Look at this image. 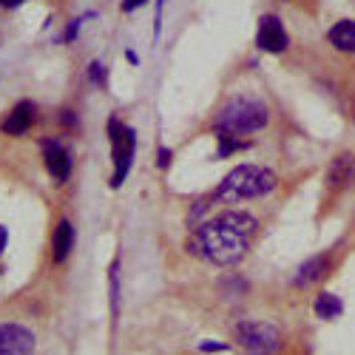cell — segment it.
<instances>
[{"label": "cell", "instance_id": "cell-10", "mask_svg": "<svg viewBox=\"0 0 355 355\" xmlns=\"http://www.w3.org/2000/svg\"><path fill=\"white\" fill-rule=\"evenodd\" d=\"M327 270H330V256L327 253H318V256H313L310 261H304L302 268H299V273H295V284H299V287H310L318 279L327 276Z\"/></svg>", "mask_w": 355, "mask_h": 355}, {"label": "cell", "instance_id": "cell-13", "mask_svg": "<svg viewBox=\"0 0 355 355\" xmlns=\"http://www.w3.org/2000/svg\"><path fill=\"white\" fill-rule=\"evenodd\" d=\"M330 43L338 49V51H355V23L352 20H341L330 28Z\"/></svg>", "mask_w": 355, "mask_h": 355}, {"label": "cell", "instance_id": "cell-24", "mask_svg": "<svg viewBox=\"0 0 355 355\" xmlns=\"http://www.w3.org/2000/svg\"><path fill=\"white\" fill-rule=\"evenodd\" d=\"M125 57H128V63H134V66H137V63H139V57H137V51H131V49H128V51H125Z\"/></svg>", "mask_w": 355, "mask_h": 355}, {"label": "cell", "instance_id": "cell-1", "mask_svg": "<svg viewBox=\"0 0 355 355\" xmlns=\"http://www.w3.org/2000/svg\"><path fill=\"white\" fill-rule=\"evenodd\" d=\"M256 233V216L248 211H227L211 222L199 225L196 239L191 242V253L205 256L208 261L227 268L248 256L250 236Z\"/></svg>", "mask_w": 355, "mask_h": 355}, {"label": "cell", "instance_id": "cell-21", "mask_svg": "<svg viewBox=\"0 0 355 355\" xmlns=\"http://www.w3.org/2000/svg\"><path fill=\"white\" fill-rule=\"evenodd\" d=\"M227 344H202V352H225Z\"/></svg>", "mask_w": 355, "mask_h": 355}, {"label": "cell", "instance_id": "cell-2", "mask_svg": "<svg viewBox=\"0 0 355 355\" xmlns=\"http://www.w3.org/2000/svg\"><path fill=\"white\" fill-rule=\"evenodd\" d=\"M268 105L253 97H233L230 103L222 105V111L216 114V134H227V137H245L253 134L259 128L268 125Z\"/></svg>", "mask_w": 355, "mask_h": 355}, {"label": "cell", "instance_id": "cell-7", "mask_svg": "<svg viewBox=\"0 0 355 355\" xmlns=\"http://www.w3.org/2000/svg\"><path fill=\"white\" fill-rule=\"evenodd\" d=\"M256 43H259V49L273 51V54H279V51L287 49L290 40H287V32H284V26H282V20H279L276 15H264V17L259 20Z\"/></svg>", "mask_w": 355, "mask_h": 355}, {"label": "cell", "instance_id": "cell-16", "mask_svg": "<svg viewBox=\"0 0 355 355\" xmlns=\"http://www.w3.org/2000/svg\"><path fill=\"white\" fill-rule=\"evenodd\" d=\"M88 80L97 83L100 88H105V85H108V71H105V66H103L100 60H94L92 66H88Z\"/></svg>", "mask_w": 355, "mask_h": 355}, {"label": "cell", "instance_id": "cell-19", "mask_svg": "<svg viewBox=\"0 0 355 355\" xmlns=\"http://www.w3.org/2000/svg\"><path fill=\"white\" fill-rule=\"evenodd\" d=\"M171 157H173V154H171V148H159V159H157V165L165 171V168L171 165Z\"/></svg>", "mask_w": 355, "mask_h": 355}, {"label": "cell", "instance_id": "cell-22", "mask_svg": "<svg viewBox=\"0 0 355 355\" xmlns=\"http://www.w3.org/2000/svg\"><path fill=\"white\" fill-rule=\"evenodd\" d=\"M23 3H26V0H0V6H6V9H17Z\"/></svg>", "mask_w": 355, "mask_h": 355}, {"label": "cell", "instance_id": "cell-20", "mask_svg": "<svg viewBox=\"0 0 355 355\" xmlns=\"http://www.w3.org/2000/svg\"><path fill=\"white\" fill-rule=\"evenodd\" d=\"M142 3H148V0H123V12H134Z\"/></svg>", "mask_w": 355, "mask_h": 355}, {"label": "cell", "instance_id": "cell-23", "mask_svg": "<svg viewBox=\"0 0 355 355\" xmlns=\"http://www.w3.org/2000/svg\"><path fill=\"white\" fill-rule=\"evenodd\" d=\"M6 239H9V233H6L3 225H0V253H3V248H6Z\"/></svg>", "mask_w": 355, "mask_h": 355}, {"label": "cell", "instance_id": "cell-6", "mask_svg": "<svg viewBox=\"0 0 355 355\" xmlns=\"http://www.w3.org/2000/svg\"><path fill=\"white\" fill-rule=\"evenodd\" d=\"M35 333L23 324H0V355H32Z\"/></svg>", "mask_w": 355, "mask_h": 355}, {"label": "cell", "instance_id": "cell-17", "mask_svg": "<svg viewBox=\"0 0 355 355\" xmlns=\"http://www.w3.org/2000/svg\"><path fill=\"white\" fill-rule=\"evenodd\" d=\"M162 9H165V0H157V12H154V35L157 37L162 32Z\"/></svg>", "mask_w": 355, "mask_h": 355}, {"label": "cell", "instance_id": "cell-11", "mask_svg": "<svg viewBox=\"0 0 355 355\" xmlns=\"http://www.w3.org/2000/svg\"><path fill=\"white\" fill-rule=\"evenodd\" d=\"M355 180V157L352 154H341L333 159L330 171H327V182L333 188H347Z\"/></svg>", "mask_w": 355, "mask_h": 355}, {"label": "cell", "instance_id": "cell-9", "mask_svg": "<svg viewBox=\"0 0 355 355\" xmlns=\"http://www.w3.org/2000/svg\"><path fill=\"white\" fill-rule=\"evenodd\" d=\"M35 116H37V108H35V103H28V100H23V103H17L15 108H12V114L3 120V134H9V137H23L28 128H32V123H35Z\"/></svg>", "mask_w": 355, "mask_h": 355}, {"label": "cell", "instance_id": "cell-14", "mask_svg": "<svg viewBox=\"0 0 355 355\" xmlns=\"http://www.w3.org/2000/svg\"><path fill=\"white\" fill-rule=\"evenodd\" d=\"M341 310H344V304H341L338 295H333V293H321L315 299V313L321 318H338Z\"/></svg>", "mask_w": 355, "mask_h": 355}, {"label": "cell", "instance_id": "cell-15", "mask_svg": "<svg viewBox=\"0 0 355 355\" xmlns=\"http://www.w3.org/2000/svg\"><path fill=\"white\" fill-rule=\"evenodd\" d=\"M216 137H219V154H216L219 159H222V157H230L233 151H239V148L245 145L242 139H236V137H227V134H216Z\"/></svg>", "mask_w": 355, "mask_h": 355}, {"label": "cell", "instance_id": "cell-4", "mask_svg": "<svg viewBox=\"0 0 355 355\" xmlns=\"http://www.w3.org/2000/svg\"><path fill=\"white\" fill-rule=\"evenodd\" d=\"M108 139H111V154H114V176L111 188H120L134 165V151H137V134L134 128L123 125L120 120L108 123Z\"/></svg>", "mask_w": 355, "mask_h": 355}, {"label": "cell", "instance_id": "cell-8", "mask_svg": "<svg viewBox=\"0 0 355 355\" xmlns=\"http://www.w3.org/2000/svg\"><path fill=\"white\" fill-rule=\"evenodd\" d=\"M43 154H46L49 173L54 176L57 182H66L69 173H71V157H69L66 148L60 142H54V139H43Z\"/></svg>", "mask_w": 355, "mask_h": 355}, {"label": "cell", "instance_id": "cell-18", "mask_svg": "<svg viewBox=\"0 0 355 355\" xmlns=\"http://www.w3.org/2000/svg\"><path fill=\"white\" fill-rule=\"evenodd\" d=\"M80 26H83V17H74V20H71V26H69V32L63 35V40H66V43H71V40L77 37V32H80Z\"/></svg>", "mask_w": 355, "mask_h": 355}, {"label": "cell", "instance_id": "cell-3", "mask_svg": "<svg viewBox=\"0 0 355 355\" xmlns=\"http://www.w3.org/2000/svg\"><path fill=\"white\" fill-rule=\"evenodd\" d=\"M279 185V176L268 168L259 165H242L233 168L222 185L216 188V199L219 202H242V199H253V196H264Z\"/></svg>", "mask_w": 355, "mask_h": 355}, {"label": "cell", "instance_id": "cell-12", "mask_svg": "<svg viewBox=\"0 0 355 355\" xmlns=\"http://www.w3.org/2000/svg\"><path fill=\"white\" fill-rule=\"evenodd\" d=\"M71 248H74V227H71L69 219H60V225H57V230H54V261L57 264L66 261Z\"/></svg>", "mask_w": 355, "mask_h": 355}, {"label": "cell", "instance_id": "cell-5", "mask_svg": "<svg viewBox=\"0 0 355 355\" xmlns=\"http://www.w3.org/2000/svg\"><path fill=\"white\" fill-rule=\"evenodd\" d=\"M236 338L248 349V355H276L282 347L279 327L268 321H242L236 327Z\"/></svg>", "mask_w": 355, "mask_h": 355}]
</instances>
